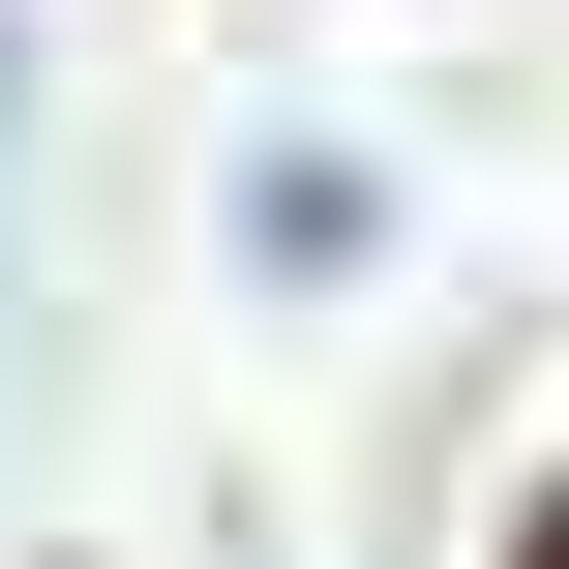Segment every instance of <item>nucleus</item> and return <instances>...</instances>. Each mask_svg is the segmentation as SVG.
<instances>
[{"instance_id": "nucleus-1", "label": "nucleus", "mask_w": 569, "mask_h": 569, "mask_svg": "<svg viewBox=\"0 0 569 569\" xmlns=\"http://www.w3.org/2000/svg\"><path fill=\"white\" fill-rule=\"evenodd\" d=\"M360 240H390V180H360V150H240V270H270V300H330Z\"/></svg>"}, {"instance_id": "nucleus-2", "label": "nucleus", "mask_w": 569, "mask_h": 569, "mask_svg": "<svg viewBox=\"0 0 569 569\" xmlns=\"http://www.w3.org/2000/svg\"><path fill=\"white\" fill-rule=\"evenodd\" d=\"M0 120H30V30H0Z\"/></svg>"}]
</instances>
